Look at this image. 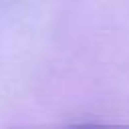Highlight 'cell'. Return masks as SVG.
<instances>
[{
	"mask_svg": "<svg viewBox=\"0 0 129 129\" xmlns=\"http://www.w3.org/2000/svg\"><path fill=\"white\" fill-rule=\"evenodd\" d=\"M71 129H129V127H121V125H101V123H81V125H73Z\"/></svg>",
	"mask_w": 129,
	"mask_h": 129,
	"instance_id": "cell-1",
	"label": "cell"
}]
</instances>
